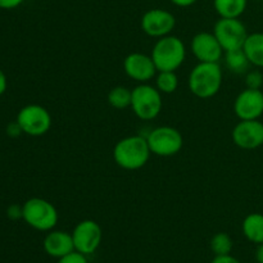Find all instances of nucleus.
Returning a JSON list of instances; mask_svg holds the SVG:
<instances>
[{"instance_id":"f257e3e1","label":"nucleus","mask_w":263,"mask_h":263,"mask_svg":"<svg viewBox=\"0 0 263 263\" xmlns=\"http://www.w3.org/2000/svg\"><path fill=\"white\" fill-rule=\"evenodd\" d=\"M146 136L131 135L121 139L113 148V159L123 170L135 171L140 170L148 163L151 158Z\"/></svg>"},{"instance_id":"f03ea898","label":"nucleus","mask_w":263,"mask_h":263,"mask_svg":"<svg viewBox=\"0 0 263 263\" xmlns=\"http://www.w3.org/2000/svg\"><path fill=\"white\" fill-rule=\"evenodd\" d=\"M187 86L190 92L200 99L215 97L222 86V69L220 63L199 62L190 71Z\"/></svg>"},{"instance_id":"7ed1b4c3","label":"nucleus","mask_w":263,"mask_h":263,"mask_svg":"<svg viewBox=\"0 0 263 263\" xmlns=\"http://www.w3.org/2000/svg\"><path fill=\"white\" fill-rule=\"evenodd\" d=\"M157 71H175L182 66L186 58V48L184 41L174 35L158 39L151 54Z\"/></svg>"},{"instance_id":"20e7f679","label":"nucleus","mask_w":263,"mask_h":263,"mask_svg":"<svg viewBox=\"0 0 263 263\" xmlns=\"http://www.w3.org/2000/svg\"><path fill=\"white\" fill-rule=\"evenodd\" d=\"M22 218L37 231H50L57 226L59 215L53 203L43 198H31L22 205Z\"/></svg>"},{"instance_id":"39448f33","label":"nucleus","mask_w":263,"mask_h":263,"mask_svg":"<svg viewBox=\"0 0 263 263\" xmlns=\"http://www.w3.org/2000/svg\"><path fill=\"white\" fill-rule=\"evenodd\" d=\"M163 107L162 92L149 84H139L133 89L131 108L138 118L152 121L157 118Z\"/></svg>"},{"instance_id":"423d86ee","label":"nucleus","mask_w":263,"mask_h":263,"mask_svg":"<svg viewBox=\"0 0 263 263\" xmlns=\"http://www.w3.org/2000/svg\"><path fill=\"white\" fill-rule=\"evenodd\" d=\"M152 154L158 157L176 156L184 146V138L177 128L159 126L146 135Z\"/></svg>"},{"instance_id":"0eeeda50","label":"nucleus","mask_w":263,"mask_h":263,"mask_svg":"<svg viewBox=\"0 0 263 263\" xmlns=\"http://www.w3.org/2000/svg\"><path fill=\"white\" fill-rule=\"evenodd\" d=\"M213 33L223 51L241 49L249 35L246 25L239 18H220L215 23Z\"/></svg>"},{"instance_id":"6e6552de","label":"nucleus","mask_w":263,"mask_h":263,"mask_svg":"<svg viewBox=\"0 0 263 263\" xmlns=\"http://www.w3.org/2000/svg\"><path fill=\"white\" fill-rule=\"evenodd\" d=\"M17 121L23 134L30 136H43L50 130L51 116L46 108L39 104H28L18 112Z\"/></svg>"},{"instance_id":"1a4fd4ad","label":"nucleus","mask_w":263,"mask_h":263,"mask_svg":"<svg viewBox=\"0 0 263 263\" xmlns=\"http://www.w3.org/2000/svg\"><path fill=\"white\" fill-rule=\"evenodd\" d=\"M74 251L89 256L97 252L102 244L103 231L98 222L92 220H84L74 226L72 231Z\"/></svg>"},{"instance_id":"9d476101","label":"nucleus","mask_w":263,"mask_h":263,"mask_svg":"<svg viewBox=\"0 0 263 263\" xmlns=\"http://www.w3.org/2000/svg\"><path fill=\"white\" fill-rule=\"evenodd\" d=\"M141 30L151 37L161 39L171 35L176 26V18L171 12L161 8H153L146 10L141 17Z\"/></svg>"},{"instance_id":"9b49d317","label":"nucleus","mask_w":263,"mask_h":263,"mask_svg":"<svg viewBox=\"0 0 263 263\" xmlns=\"http://www.w3.org/2000/svg\"><path fill=\"white\" fill-rule=\"evenodd\" d=\"M234 144L241 149L252 151L263 145V123L258 120L240 121L231 133Z\"/></svg>"},{"instance_id":"f8f14e48","label":"nucleus","mask_w":263,"mask_h":263,"mask_svg":"<svg viewBox=\"0 0 263 263\" xmlns=\"http://www.w3.org/2000/svg\"><path fill=\"white\" fill-rule=\"evenodd\" d=\"M123 69L130 79L139 84H148L158 73L151 55L143 53H131L123 61Z\"/></svg>"},{"instance_id":"ddd939ff","label":"nucleus","mask_w":263,"mask_h":263,"mask_svg":"<svg viewBox=\"0 0 263 263\" xmlns=\"http://www.w3.org/2000/svg\"><path fill=\"white\" fill-rule=\"evenodd\" d=\"M190 49L199 62L218 63L223 55V49L213 32H199L192 39Z\"/></svg>"},{"instance_id":"4468645a","label":"nucleus","mask_w":263,"mask_h":263,"mask_svg":"<svg viewBox=\"0 0 263 263\" xmlns=\"http://www.w3.org/2000/svg\"><path fill=\"white\" fill-rule=\"evenodd\" d=\"M234 113L240 121L258 120L263 115V92L253 89L243 90L234 102Z\"/></svg>"},{"instance_id":"2eb2a0df","label":"nucleus","mask_w":263,"mask_h":263,"mask_svg":"<svg viewBox=\"0 0 263 263\" xmlns=\"http://www.w3.org/2000/svg\"><path fill=\"white\" fill-rule=\"evenodd\" d=\"M44 251L53 258H62L74 251L72 234L62 230H50L44 239Z\"/></svg>"},{"instance_id":"dca6fc26","label":"nucleus","mask_w":263,"mask_h":263,"mask_svg":"<svg viewBox=\"0 0 263 263\" xmlns=\"http://www.w3.org/2000/svg\"><path fill=\"white\" fill-rule=\"evenodd\" d=\"M243 50L252 66L263 68V32L248 35L243 45Z\"/></svg>"},{"instance_id":"f3484780","label":"nucleus","mask_w":263,"mask_h":263,"mask_svg":"<svg viewBox=\"0 0 263 263\" xmlns=\"http://www.w3.org/2000/svg\"><path fill=\"white\" fill-rule=\"evenodd\" d=\"M243 234L249 241L254 244L263 243V215L251 213L243 221Z\"/></svg>"},{"instance_id":"a211bd4d","label":"nucleus","mask_w":263,"mask_h":263,"mask_svg":"<svg viewBox=\"0 0 263 263\" xmlns=\"http://www.w3.org/2000/svg\"><path fill=\"white\" fill-rule=\"evenodd\" d=\"M248 0H213V7L221 18H239L247 9Z\"/></svg>"},{"instance_id":"6ab92c4d","label":"nucleus","mask_w":263,"mask_h":263,"mask_svg":"<svg viewBox=\"0 0 263 263\" xmlns=\"http://www.w3.org/2000/svg\"><path fill=\"white\" fill-rule=\"evenodd\" d=\"M225 63L229 71L236 74L247 73L251 66V62L244 53L243 48L225 51Z\"/></svg>"},{"instance_id":"aec40b11","label":"nucleus","mask_w":263,"mask_h":263,"mask_svg":"<svg viewBox=\"0 0 263 263\" xmlns=\"http://www.w3.org/2000/svg\"><path fill=\"white\" fill-rule=\"evenodd\" d=\"M131 97H133V90L127 89L126 86H116L108 92L107 100L110 107L116 109H126L131 107Z\"/></svg>"},{"instance_id":"412c9836","label":"nucleus","mask_w":263,"mask_h":263,"mask_svg":"<svg viewBox=\"0 0 263 263\" xmlns=\"http://www.w3.org/2000/svg\"><path fill=\"white\" fill-rule=\"evenodd\" d=\"M156 87L162 94H172L179 87V77L175 71H162L156 74Z\"/></svg>"},{"instance_id":"4be33fe9","label":"nucleus","mask_w":263,"mask_h":263,"mask_svg":"<svg viewBox=\"0 0 263 263\" xmlns=\"http://www.w3.org/2000/svg\"><path fill=\"white\" fill-rule=\"evenodd\" d=\"M211 251L215 253V256H225V254H230L233 251V239L230 235L226 233H218L211 239Z\"/></svg>"},{"instance_id":"5701e85b","label":"nucleus","mask_w":263,"mask_h":263,"mask_svg":"<svg viewBox=\"0 0 263 263\" xmlns=\"http://www.w3.org/2000/svg\"><path fill=\"white\" fill-rule=\"evenodd\" d=\"M246 85L247 89L253 90H261L263 85V74L258 69L254 71H248L246 74Z\"/></svg>"},{"instance_id":"b1692460","label":"nucleus","mask_w":263,"mask_h":263,"mask_svg":"<svg viewBox=\"0 0 263 263\" xmlns=\"http://www.w3.org/2000/svg\"><path fill=\"white\" fill-rule=\"evenodd\" d=\"M57 263H89V261H87L85 254L80 253V252L77 251H73L69 254H67V256L59 258Z\"/></svg>"},{"instance_id":"393cba45","label":"nucleus","mask_w":263,"mask_h":263,"mask_svg":"<svg viewBox=\"0 0 263 263\" xmlns=\"http://www.w3.org/2000/svg\"><path fill=\"white\" fill-rule=\"evenodd\" d=\"M7 215L10 220H20V218H22L23 216L22 207H20L18 204L10 205V207L7 210Z\"/></svg>"},{"instance_id":"a878e982","label":"nucleus","mask_w":263,"mask_h":263,"mask_svg":"<svg viewBox=\"0 0 263 263\" xmlns=\"http://www.w3.org/2000/svg\"><path fill=\"white\" fill-rule=\"evenodd\" d=\"M7 134L10 136V138H17V136H20L21 134H23V131H22V128H21L20 123L15 121V122H12L8 125Z\"/></svg>"},{"instance_id":"bb28decb","label":"nucleus","mask_w":263,"mask_h":263,"mask_svg":"<svg viewBox=\"0 0 263 263\" xmlns=\"http://www.w3.org/2000/svg\"><path fill=\"white\" fill-rule=\"evenodd\" d=\"M25 0H0V9H14L20 7Z\"/></svg>"},{"instance_id":"cd10ccee","label":"nucleus","mask_w":263,"mask_h":263,"mask_svg":"<svg viewBox=\"0 0 263 263\" xmlns=\"http://www.w3.org/2000/svg\"><path fill=\"white\" fill-rule=\"evenodd\" d=\"M211 263H240V261L231 254H225V256H215Z\"/></svg>"},{"instance_id":"c85d7f7f","label":"nucleus","mask_w":263,"mask_h":263,"mask_svg":"<svg viewBox=\"0 0 263 263\" xmlns=\"http://www.w3.org/2000/svg\"><path fill=\"white\" fill-rule=\"evenodd\" d=\"M174 5L180 8H187V7H192L193 4L198 2V0H170Z\"/></svg>"},{"instance_id":"c756f323","label":"nucleus","mask_w":263,"mask_h":263,"mask_svg":"<svg viewBox=\"0 0 263 263\" xmlns=\"http://www.w3.org/2000/svg\"><path fill=\"white\" fill-rule=\"evenodd\" d=\"M7 86H8L7 76H5L4 72L0 69V97H2V95L5 92V90H7Z\"/></svg>"},{"instance_id":"7c9ffc66","label":"nucleus","mask_w":263,"mask_h":263,"mask_svg":"<svg viewBox=\"0 0 263 263\" xmlns=\"http://www.w3.org/2000/svg\"><path fill=\"white\" fill-rule=\"evenodd\" d=\"M256 259L258 263H263V243L258 244V248L256 252Z\"/></svg>"}]
</instances>
